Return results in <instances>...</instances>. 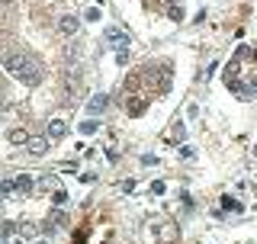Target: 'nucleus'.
<instances>
[{
    "label": "nucleus",
    "instance_id": "1",
    "mask_svg": "<svg viewBox=\"0 0 257 244\" xmlns=\"http://www.w3.org/2000/svg\"><path fill=\"white\" fill-rule=\"evenodd\" d=\"M42 77H45V71H42V64H39V61L32 58L29 64H26V68L20 71V74H16V81H20L23 87H39V84H42Z\"/></svg>",
    "mask_w": 257,
    "mask_h": 244
},
{
    "label": "nucleus",
    "instance_id": "2",
    "mask_svg": "<svg viewBox=\"0 0 257 244\" xmlns=\"http://www.w3.org/2000/svg\"><path fill=\"white\" fill-rule=\"evenodd\" d=\"M103 45H109V48H129V32L125 29H119V26H109L106 32H103Z\"/></svg>",
    "mask_w": 257,
    "mask_h": 244
},
{
    "label": "nucleus",
    "instance_id": "3",
    "mask_svg": "<svg viewBox=\"0 0 257 244\" xmlns=\"http://www.w3.org/2000/svg\"><path fill=\"white\" fill-rule=\"evenodd\" d=\"M29 61H32V55H26V52H7V55H3V68L16 77L26 64H29Z\"/></svg>",
    "mask_w": 257,
    "mask_h": 244
},
{
    "label": "nucleus",
    "instance_id": "4",
    "mask_svg": "<svg viewBox=\"0 0 257 244\" xmlns=\"http://www.w3.org/2000/svg\"><path fill=\"white\" fill-rule=\"evenodd\" d=\"M48 145H52V138H48V135H29V142H26V154L42 158V154L48 151Z\"/></svg>",
    "mask_w": 257,
    "mask_h": 244
},
{
    "label": "nucleus",
    "instance_id": "5",
    "mask_svg": "<svg viewBox=\"0 0 257 244\" xmlns=\"http://www.w3.org/2000/svg\"><path fill=\"white\" fill-rule=\"evenodd\" d=\"M36 177L32 174H20V177H13V186H16V193H20V196H32V193L39 190V186H36Z\"/></svg>",
    "mask_w": 257,
    "mask_h": 244
},
{
    "label": "nucleus",
    "instance_id": "6",
    "mask_svg": "<svg viewBox=\"0 0 257 244\" xmlns=\"http://www.w3.org/2000/svg\"><path fill=\"white\" fill-rule=\"evenodd\" d=\"M106 109H109V93H94V97L87 100V113L94 116V119H97V116H103Z\"/></svg>",
    "mask_w": 257,
    "mask_h": 244
},
{
    "label": "nucleus",
    "instance_id": "7",
    "mask_svg": "<svg viewBox=\"0 0 257 244\" xmlns=\"http://www.w3.org/2000/svg\"><path fill=\"white\" fill-rule=\"evenodd\" d=\"M58 32H61V36H78V29H80V20L74 13H64V16H58Z\"/></svg>",
    "mask_w": 257,
    "mask_h": 244
},
{
    "label": "nucleus",
    "instance_id": "8",
    "mask_svg": "<svg viewBox=\"0 0 257 244\" xmlns=\"http://www.w3.org/2000/svg\"><path fill=\"white\" fill-rule=\"evenodd\" d=\"M222 212H225V215H241L244 203L238 196H232V193H225V196H222Z\"/></svg>",
    "mask_w": 257,
    "mask_h": 244
},
{
    "label": "nucleus",
    "instance_id": "9",
    "mask_svg": "<svg viewBox=\"0 0 257 244\" xmlns=\"http://www.w3.org/2000/svg\"><path fill=\"white\" fill-rule=\"evenodd\" d=\"M167 142H171V145H183V142H187V125H183V119L171 122V135H167Z\"/></svg>",
    "mask_w": 257,
    "mask_h": 244
},
{
    "label": "nucleus",
    "instance_id": "10",
    "mask_svg": "<svg viewBox=\"0 0 257 244\" xmlns=\"http://www.w3.org/2000/svg\"><path fill=\"white\" fill-rule=\"evenodd\" d=\"M52 142H58V138H64L68 135V122L64 119H48V132H45Z\"/></svg>",
    "mask_w": 257,
    "mask_h": 244
},
{
    "label": "nucleus",
    "instance_id": "11",
    "mask_svg": "<svg viewBox=\"0 0 257 244\" xmlns=\"http://www.w3.org/2000/svg\"><path fill=\"white\" fill-rule=\"evenodd\" d=\"M10 145H26V142H29V132L26 129H10Z\"/></svg>",
    "mask_w": 257,
    "mask_h": 244
},
{
    "label": "nucleus",
    "instance_id": "12",
    "mask_svg": "<svg viewBox=\"0 0 257 244\" xmlns=\"http://www.w3.org/2000/svg\"><path fill=\"white\" fill-rule=\"evenodd\" d=\"M97 129H100V119H87V122H80V125H78L80 135H97Z\"/></svg>",
    "mask_w": 257,
    "mask_h": 244
},
{
    "label": "nucleus",
    "instance_id": "13",
    "mask_svg": "<svg viewBox=\"0 0 257 244\" xmlns=\"http://www.w3.org/2000/svg\"><path fill=\"white\" fill-rule=\"evenodd\" d=\"M0 231H3L0 238H13V235H20V225H16L13 219H3V225H0Z\"/></svg>",
    "mask_w": 257,
    "mask_h": 244
},
{
    "label": "nucleus",
    "instance_id": "14",
    "mask_svg": "<svg viewBox=\"0 0 257 244\" xmlns=\"http://www.w3.org/2000/svg\"><path fill=\"white\" fill-rule=\"evenodd\" d=\"M55 183H58L55 177H39V190H36V193H45V190H58Z\"/></svg>",
    "mask_w": 257,
    "mask_h": 244
},
{
    "label": "nucleus",
    "instance_id": "15",
    "mask_svg": "<svg viewBox=\"0 0 257 244\" xmlns=\"http://www.w3.org/2000/svg\"><path fill=\"white\" fill-rule=\"evenodd\" d=\"M100 7H90V10H84V23H100Z\"/></svg>",
    "mask_w": 257,
    "mask_h": 244
},
{
    "label": "nucleus",
    "instance_id": "16",
    "mask_svg": "<svg viewBox=\"0 0 257 244\" xmlns=\"http://www.w3.org/2000/svg\"><path fill=\"white\" fill-rule=\"evenodd\" d=\"M52 203H55V206H64V203H68V190H61V186H58V190L52 193Z\"/></svg>",
    "mask_w": 257,
    "mask_h": 244
},
{
    "label": "nucleus",
    "instance_id": "17",
    "mask_svg": "<svg viewBox=\"0 0 257 244\" xmlns=\"http://www.w3.org/2000/svg\"><path fill=\"white\" fill-rule=\"evenodd\" d=\"M180 158H183V161H193V158H196V148L183 145V148H180Z\"/></svg>",
    "mask_w": 257,
    "mask_h": 244
},
{
    "label": "nucleus",
    "instance_id": "18",
    "mask_svg": "<svg viewBox=\"0 0 257 244\" xmlns=\"http://www.w3.org/2000/svg\"><path fill=\"white\" fill-rule=\"evenodd\" d=\"M164 190H167V186H164L161 180H155V183H151V196H164Z\"/></svg>",
    "mask_w": 257,
    "mask_h": 244
},
{
    "label": "nucleus",
    "instance_id": "19",
    "mask_svg": "<svg viewBox=\"0 0 257 244\" xmlns=\"http://www.w3.org/2000/svg\"><path fill=\"white\" fill-rule=\"evenodd\" d=\"M116 64H129V48H119L116 52Z\"/></svg>",
    "mask_w": 257,
    "mask_h": 244
},
{
    "label": "nucleus",
    "instance_id": "20",
    "mask_svg": "<svg viewBox=\"0 0 257 244\" xmlns=\"http://www.w3.org/2000/svg\"><path fill=\"white\" fill-rule=\"evenodd\" d=\"M158 161H161L158 154H141V164H145V167H151V164H158Z\"/></svg>",
    "mask_w": 257,
    "mask_h": 244
},
{
    "label": "nucleus",
    "instance_id": "21",
    "mask_svg": "<svg viewBox=\"0 0 257 244\" xmlns=\"http://www.w3.org/2000/svg\"><path fill=\"white\" fill-rule=\"evenodd\" d=\"M135 190V180L132 177H129V180H122V193H132Z\"/></svg>",
    "mask_w": 257,
    "mask_h": 244
},
{
    "label": "nucleus",
    "instance_id": "22",
    "mask_svg": "<svg viewBox=\"0 0 257 244\" xmlns=\"http://www.w3.org/2000/svg\"><path fill=\"white\" fill-rule=\"evenodd\" d=\"M32 244H48V238H42V241H32Z\"/></svg>",
    "mask_w": 257,
    "mask_h": 244
},
{
    "label": "nucleus",
    "instance_id": "23",
    "mask_svg": "<svg viewBox=\"0 0 257 244\" xmlns=\"http://www.w3.org/2000/svg\"><path fill=\"white\" fill-rule=\"evenodd\" d=\"M254 158H257V145H254Z\"/></svg>",
    "mask_w": 257,
    "mask_h": 244
}]
</instances>
